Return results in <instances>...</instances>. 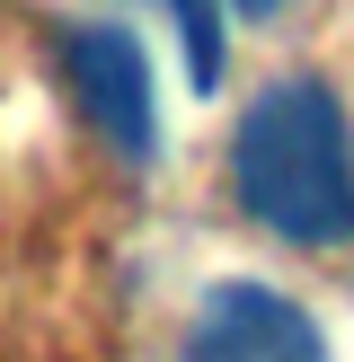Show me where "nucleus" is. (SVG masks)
<instances>
[{"instance_id": "7ed1b4c3", "label": "nucleus", "mask_w": 354, "mask_h": 362, "mask_svg": "<svg viewBox=\"0 0 354 362\" xmlns=\"http://www.w3.org/2000/svg\"><path fill=\"white\" fill-rule=\"evenodd\" d=\"M177 362H328V336L301 300L266 292V283H212L186 318Z\"/></svg>"}, {"instance_id": "39448f33", "label": "nucleus", "mask_w": 354, "mask_h": 362, "mask_svg": "<svg viewBox=\"0 0 354 362\" xmlns=\"http://www.w3.org/2000/svg\"><path fill=\"white\" fill-rule=\"evenodd\" d=\"M230 9H248V18H266V9H275V0H230Z\"/></svg>"}, {"instance_id": "20e7f679", "label": "nucleus", "mask_w": 354, "mask_h": 362, "mask_svg": "<svg viewBox=\"0 0 354 362\" xmlns=\"http://www.w3.org/2000/svg\"><path fill=\"white\" fill-rule=\"evenodd\" d=\"M169 18H177V45H186V80L204 88H222V71H230V27H222V0H169Z\"/></svg>"}, {"instance_id": "f03ea898", "label": "nucleus", "mask_w": 354, "mask_h": 362, "mask_svg": "<svg viewBox=\"0 0 354 362\" xmlns=\"http://www.w3.org/2000/svg\"><path fill=\"white\" fill-rule=\"evenodd\" d=\"M62 71L71 98L88 106L98 141L124 159V168H151L159 159V98H151V62L124 27H71L62 35Z\"/></svg>"}, {"instance_id": "f257e3e1", "label": "nucleus", "mask_w": 354, "mask_h": 362, "mask_svg": "<svg viewBox=\"0 0 354 362\" xmlns=\"http://www.w3.org/2000/svg\"><path fill=\"white\" fill-rule=\"evenodd\" d=\"M230 194L283 247L354 239V124L328 80L283 71L248 98L239 133H230Z\"/></svg>"}]
</instances>
